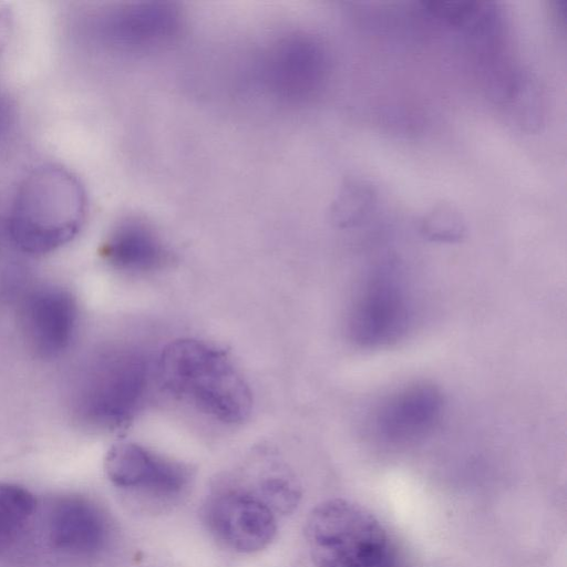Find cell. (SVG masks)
<instances>
[{
  "instance_id": "6da1fadb",
  "label": "cell",
  "mask_w": 567,
  "mask_h": 567,
  "mask_svg": "<svg viewBox=\"0 0 567 567\" xmlns=\"http://www.w3.org/2000/svg\"><path fill=\"white\" fill-rule=\"evenodd\" d=\"M154 374L172 398L212 421L234 425L251 410V392L228 357L197 339L168 343L157 358Z\"/></svg>"
},
{
  "instance_id": "7a4b0ae2",
  "label": "cell",
  "mask_w": 567,
  "mask_h": 567,
  "mask_svg": "<svg viewBox=\"0 0 567 567\" xmlns=\"http://www.w3.org/2000/svg\"><path fill=\"white\" fill-rule=\"evenodd\" d=\"M86 214V195L79 178L56 164H42L20 182L13 196L8 231L22 251L51 252L72 240Z\"/></svg>"
},
{
  "instance_id": "3957f363",
  "label": "cell",
  "mask_w": 567,
  "mask_h": 567,
  "mask_svg": "<svg viewBox=\"0 0 567 567\" xmlns=\"http://www.w3.org/2000/svg\"><path fill=\"white\" fill-rule=\"evenodd\" d=\"M306 539L317 567H377L388 539L379 520L342 498L317 505L306 520Z\"/></svg>"
},
{
  "instance_id": "277c9868",
  "label": "cell",
  "mask_w": 567,
  "mask_h": 567,
  "mask_svg": "<svg viewBox=\"0 0 567 567\" xmlns=\"http://www.w3.org/2000/svg\"><path fill=\"white\" fill-rule=\"evenodd\" d=\"M152 373L142 349L120 346L106 350L84 378L80 394L83 413L100 426H122L144 404Z\"/></svg>"
},
{
  "instance_id": "5b68a950",
  "label": "cell",
  "mask_w": 567,
  "mask_h": 567,
  "mask_svg": "<svg viewBox=\"0 0 567 567\" xmlns=\"http://www.w3.org/2000/svg\"><path fill=\"white\" fill-rule=\"evenodd\" d=\"M411 306L392 266H381L364 281L349 316V334L359 346L377 348L398 341L409 328Z\"/></svg>"
},
{
  "instance_id": "8992f818",
  "label": "cell",
  "mask_w": 567,
  "mask_h": 567,
  "mask_svg": "<svg viewBox=\"0 0 567 567\" xmlns=\"http://www.w3.org/2000/svg\"><path fill=\"white\" fill-rule=\"evenodd\" d=\"M329 55L316 38L293 34L277 41L262 64L267 85L278 95L305 99L320 90L328 76Z\"/></svg>"
},
{
  "instance_id": "52a82bcc",
  "label": "cell",
  "mask_w": 567,
  "mask_h": 567,
  "mask_svg": "<svg viewBox=\"0 0 567 567\" xmlns=\"http://www.w3.org/2000/svg\"><path fill=\"white\" fill-rule=\"evenodd\" d=\"M205 519L220 542L239 553L265 548L277 530L272 509L259 497L241 491L214 496L206 506Z\"/></svg>"
},
{
  "instance_id": "ba28073f",
  "label": "cell",
  "mask_w": 567,
  "mask_h": 567,
  "mask_svg": "<svg viewBox=\"0 0 567 567\" xmlns=\"http://www.w3.org/2000/svg\"><path fill=\"white\" fill-rule=\"evenodd\" d=\"M104 467L114 485L155 496H175L188 482V472L181 463L132 442L113 445L105 456Z\"/></svg>"
},
{
  "instance_id": "9c48e42d",
  "label": "cell",
  "mask_w": 567,
  "mask_h": 567,
  "mask_svg": "<svg viewBox=\"0 0 567 567\" xmlns=\"http://www.w3.org/2000/svg\"><path fill=\"white\" fill-rule=\"evenodd\" d=\"M78 321L76 305L60 288H43L27 299L22 311L23 332L37 355L52 359L71 344Z\"/></svg>"
},
{
  "instance_id": "30bf717a",
  "label": "cell",
  "mask_w": 567,
  "mask_h": 567,
  "mask_svg": "<svg viewBox=\"0 0 567 567\" xmlns=\"http://www.w3.org/2000/svg\"><path fill=\"white\" fill-rule=\"evenodd\" d=\"M444 406L442 392L432 383L417 382L390 395L379 406L377 432L391 442H408L431 431Z\"/></svg>"
},
{
  "instance_id": "8fae6325",
  "label": "cell",
  "mask_w": 567,
  "mask_h": 567,
  "mask_svg": "<svg viewBox=\"0 0 567 567\" xmlns=\"http://www.w3.org/2000/svg\"><path fill=\"white\" fill-rule=\"evenodd\" d=\"M103 512L91 501L65 496L55 502L48 518L52 546L65 554L90 556L102 550L109 539Z\"/></svg>"
},
{
  "instance_id": "7c38bea8",
  "label": "cell",
  "mask_w": 567,
  "mask_h": 567,
  "mask_svg": "<svg viewBox=\"0 0 567 567\" xmlns=\"http://www.w3.org/2000/svg\"><path fill=\"white\" fill-rule=\"evenodd\" d=\"M103 27L113 43L141 50L172 41L179 31L181 16L167 3H133L107 14Z\"/></svg>"
},
{
  "instance_id": "4fadbf2b",
  "label": "cell",
  "mask_w": 567,
  "mask_h": 567,
  "mask_svg": "<svg viewBox=\"0 0 567 567\" xmlns=\"http://www.w3.org/2000/svg\"><path fill=\"white\" fill-rule=\"evenodd\" d=\"M102 254L112 267L130 274L155 271L168 258L155 230L136 218H126L113 227L102 247Z\"/></svg>"
},
{
  "instance_id": "5bb4252c",
  "label": "cell",
  "mask_w": 567,
  "mask_h": 567,
  "mask_svg": "<svg viewBox=\"0 0 567 567\" xmlns=\"http://www.w3.org/2000/svg\"><path fill=\"white\" fill-rule=\"evenodd\" d=\"M37 508V499L27 488L0 483V553L9 549L23 534Z\"/></svg>"
},
{
  "instance_id": "9a60e30c",
  "label": "cell",
  "mask_w": 567,
  "mask_h": 567,
  "mask_svg": "<svg viewBox=\"0 0 567 567\" xmlns=\"http://www.w3.org/2000/svg\"><path fill=\"white\" fill-rule=\"evenodd\" d=\"M377 190L367 181H347L332 206L334 223L341 228L361 225L377 205Z\"/></svg>"
},
{
  "instance_id": "2e32d148",
  "label": "cell",
  "mask_w": 567,
  "mask_h": 567,
  "mask_svg": "<svg viewBox=\"0 0 567 567\" xmlns=\"http://www.w3.org/2000/svg\"><path fill=\"white\" fill-rule=\"evenodd\" d=\"M420 231L429 240L451 244L464 238L466 224L455 206L442 202L423 215Z\"/></svg>"
},
{
  "instance_id": "e0dca14e",
  "label": "cell",
  "mask_w": 567,
  "mask_h": 567,
  "mask_svg": "<svg viewBox=\"0 0 567 567\" xmlns=\"http://www.w3.org/2000/svg\"><path fill=\"white\" fill-rule=\"evenodd\" d=\"M542 100L535 81L525 73L518 86L504 103L508 115L518 125L533 130L540 123Z\"/></svg>"
},
{
  "instance_id": "ac0fdd59",
  "label": "cell",
  "mask_w": 567,
  "mask_h": 567,
  "mask_svg": "<svg viewBox=\"0 0 567 567\" xmlns=\"http://www.w3.org/2000/svg\"><path fill=\"white\" fill-rule=\"evenodd\" d=\"M260 499L272 512L287 513L298 504L299 489L297 485L284 476H268L259 486Z\"/></svg>"
},
{
  "instance_id": "d6986e66",
  "label": "cell",
  "mask_w": 567,
  "mask_h": 567,
  "mask_svg": "<svg viewBox=\"0 0 567 567\" xmlns=\"http://www.w3.org/2000/svg\"><path fill=\"white\" fill-rule=\"evenodd\" d=\"M12 115V106L9 100L0 92V137L8 132Z\"/></svg>"
},
{
  "instance_id": "ffe728a7",
  "label": "cell",
  "mask_w": 567,
  "mask_h": 567,
  "mask_svg": "<svg viewBox=\"0 0 567 567\" xmlns=\"http://www.w3.org/2000/svg\"><path fill=\"white\" fill-rule=\"evenodd\" d=\"M8 28V19L6 12L0 9V44L4 41V34Z\"/></svg>"
}]
</instances>
